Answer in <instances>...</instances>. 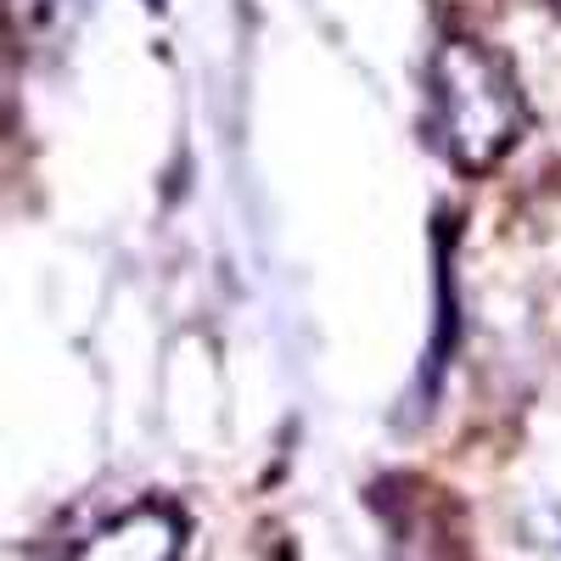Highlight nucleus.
Listing matches in <instances>:
<instances>
[{
    "label": "nucleus",
    "instance_id": "1",
    "mask_svg": "<svg viewBox=\"0 0 561 561\" xmlns=\"http://www.w3.org/2000/svg\"><path fill=\"white\" fill-rule=\"evenodd\" d=\"M427 102H433V135L455 169L483 174L494 169L523 135V84L511 62L483 39H444L427 68Z\"/></svg>",
    "mask_w": 561,
    "mask_h": 561
},
{
    "label": "nucleus",
    "instance_id": "2",
    "mask_svg": "<svg viewBox=\"0 0 561 561\" xmlns=\"http://www.w3.org/2000/svg\"><path fill=\"white\" fill-rule=\"evenodd\" d=\"M180 556V517L169 505H140L113 528H102L73 561H174Z\"/></svg>",
    "mask_w": 561,
    "mask_h": 561
}]
</instances>
